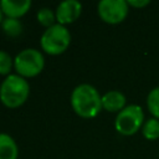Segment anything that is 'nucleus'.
<instances>
[{"label":"nucleus","mask_w":159,"mask_h":159,"mask_svg":"<svg viewBox=\"0 0 159 159\" xmlns=\"http://www.w3.org/2000/svg\"><path fill=\"white\" fill-rule=\"evenodd\" d=\"M71 104L75 112L83 118H93L102 109V96L89 83L75 87L71 94Z\"/></svg>","instance_id":"f257e3e1"},{"label":"nucleus","mask_w":159,"mask_h":159,"mask_svg":"<svg viewBox=\"0 0 159 159\" xmlns=\"http://www.w3.org/2000/svg\"><path fill=\"white\" fill-rule=\"evenodd\" d=\"M29 82L20 75H9L0 84V99L10 108L21 106L29 97Z\"/></svg>","instance_id":"f03ea898"},{"label":"nucleus","mask_w":159,"mask_h":159,"mask_svg":"<svg viewBox=\"0 0 159 159\" xmlns=\"http://www.w3.org/2000/svg\"><path fill=\"white\" fill-rule=\"evenodd\" d=\"M41 47L50 55L62 53L71 42V34L65 25L53 24L47 27L41 36Z\"/></svg>","instance_id":"7ed1b4c3"},{"label":"nucleus","mask_w":159,"mask_h":159,"mask_svg":"<svg viewBox=\"0 0 159 159\" xmlns=\"http://www.w3.org/2000/svg\"><path fill=\"white\" fill-rule=\"evenodd\" d=\"M144 124V112L138 104L125 106L116 117L114 127L123 135H132L142 129Z\"/></svg>","instance_id":"20e7f679"},{"label":"nucleus","mask_w":159,"mask_h":159,"mask_svg":"<svg viewBox=\"0 0 159 159\" xmlns=\"http://www.w3.org/2000/svg\"><path fill=\"white\" fill-rule=\"evenodd\" d=\"M43 65V56L36 48H25L20 51L14 60V67L22 77H34L39 75L42 71Z\"/></svg>","instance_id":"39448f33"},{"label":"nucleus","mask_w":159,"mask_h":159,"mask_svg":"<svg viewBox=\"0 0 159 159\" xmlns=\"http://www.w3.org/2000/svg\"><path fill=\"white\" fill-rule=\"evenodd\" d=\"M128 2L124 0H101L98 15L107 24H119L128 15Z\"/></svg>","instance_id":"423d86ee"},{"label":"nucleus","mask_w":159,"mask_h":159,"mask_svg":"<svg viewBox=\"0 0 159 159\" xmlns=\"http://www.w3.org/2000/svg\"><path fill=\"white\" fill-rule=\"evenodd\" d=\"M82 11V5L77 0H65L60 2V5L56 9V20L58 24L65 25L73 22L78 19Z\"/></svg>","instance_id":"0eeeda50"},{"label":"nucleus","mask_w":159,"mask_h":159,"mask_svg":"<svg viewBox=\"0 0 159 159\" xmlns=\"http://www.w3.org/2000/svg\"><path fill=\"white\" fill-rule=\"evenodd\" d=\"M0 6L2 12L7 17L17 19L27 12V10L31 7L30 0H1Z\"/></svg>","instance_id":"6e6552de"},{"label":"nucleus","mask_w":159,"mask_h":159,"mask_svg":"<svg viewBox=\"0 0 159 159\" xmlns=\"http://www.w3.org/2000/svg\"><path fill=\"white\" fill-rule=\"evenodd\" d=\"M125 96L119 91H109L102 96V108L108 112H120L125 107Z\"/></svg>","instance_id":"1a4fd4ad"},{"label":"nucleus","mask_w":159,"mask_h":159,"mask_svg":"<svg viewBox=\"0 0 159 159\" xmlns=\"http://www.w3.org/2000/svg\"><path fill=\"white\" fill-rule=\"evenodd\" d=\"M17 154L19 149L12 137L0 133V159H16Z\"/></svg>","instance_id":"9d476101"},{"label":"nucleus","mask_w":159,"mask_h":159,"mask_svg":"<svg viewBox=\"0 0 159 159\" xmlns=\"http://www.w3.org/2000/svg\"><path fill=\"white\" fill-rule=\"evenodd\" d=\"M142 133L145 139L148 140H157L159 139V119L149 118L144 122L142 127Z\"/></svg>","instance_id":"9b49d317"},{"label":"nucleus","mask_w":159,"mask_h":159,"mask_svg":"<svg viewBox=\"0 0 159 159\" xmlns=\"http://www.w3.org/2000/svg\"><path fill=\"white\" fill-rule=\"evenodd\" d=\"M147 107L150 112V114L159 119V87L153 88L147 97Z\"/></svg>","instance_id":"f8f14e48"},{"label":"nucleus","mask_w":159,"mask_h":159,"mask_svg":"<svg viewBox=\"0 0 159 159\" xmlns=\"http://www.w3.org/2000/svg\"><path fill=\"white\" fill-rule=\"evenodd\" d=\"M2 30L6 35L9 36H17L21 34L22 31V25L21 22L17 20V19H14V17H6L2 22Z\"/></svg>","instance_id":"ddd939ff"},{"label":"nucleus","mask_w":159,"mask_h":159,"mask_svg":"<svg viewBox=\"0 0 159 159\" xmlns=\"http://www.w3.org/2000/svg\"><path fill=\"white\" fill-rule=\"evenodd\" d=\"M55 19H56V14H53V11L48 7H42L37 11V20L43 26H47V27L52 26Z\"/></svg>","instance_id":"4468645a"},{"label":"nucleus","mask_w":159,"mask_h":159,"mask_svg":"<svg viewBox=\"0 0 159 159\" xmlns=\"http://www.w3.org/2000/svg\"><path fill=\"white\" fill-rule=\"evenodd\" d=\"M11 67H12V58H11L10 53L0 50V75L9 76Z\"/></svg>","instance_id":"2eb2a0df"},{"label":"nucleus","mask_w":159,"mask_h":159,"mask_svg":"<svg viewBox=\"0 0 159 159\" xmlns=\"http://www.w3.org/2000/svg\"><path fill=\"white\" fill-rule=\"evenodd\" d=\"M129 6H134V7H144L147 6L150 1L149 0H128L127 1Z\"/></svg>","instance_id":"dca6fc26"},{"label":"nucleus","mask_w":159,"mask_h":159,"mask_svg":"<svg viewBox=\"0 0 159 159\" xmlns=\"http://www.w3.org/2000/svg\"><path fill=\"white\" fill-rule=\"evenodd\" d=\"M2 10H1V6H0V22H2Z\"/></svg>","instance_id":"f3484780"}]
</instances>
